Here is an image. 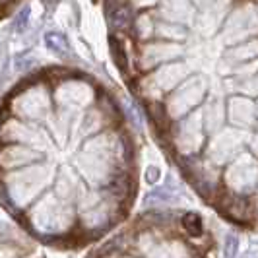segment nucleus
I'll return each mask as SVG.
<instances>
[{
  "mask_svg": "<svg viewBox=\"0 0 258 258\" xmlns=\"http://www.w3.org/2000/svg\"><path fill=\"white\" fill-rule=\"evenodd\" d=\"M254 4H256V8H258V0H254Z\"/></svg>",
  "mask_w": 258,
  "mask_h": 258,
  "instance_id": "39448f33",
  "label": "nucleus"
},
{
  "mask_svg": "<svg viewBox=\"0 0 258 258\" xmlns=\"http://www.w3.org/2000/svg\"><path fill=\"white\" fill-rule=\"evenodd\" d=\"M122 35H118V33H111V54H113V58H115V64L118 66V70L124 74V78L128 76V68H130V58H128V52H126V47H124V43H122Z\"/></svg>",
  "mask_w": 258,
  "mask_h": 258,
  "instance_id": "f03ea898",
  "label": "nucleus"
},
{
  "mask_svg": "<svg viewBox=\"0 0 258 258\" xmlns=\"http://www.w3.org/2000/svg\"><path fill=\"white\" fill-rule=\"evenodd\" d=\"M27 16H29V10L26 8V10L22 12V16L18 18V29H22V27H24V24L27 22Z\"/></svg>",
  "mask_w": 258,
  "mask_h": 258,
  "instance_id": "20e7f679",
  "label": "nucleus"
},
{
  "mask_svg": "<svg viewBox=\"0 0 258 258\" xmlns=\"http://www.w3.org/2000/svg\"><path fill=\"white\" fill-rule=\"evenodd\" d=\"M181 225H182V231L186 233L188 237H200L204 235V221L198 214L194 212H186L184 216L181 218Z\"/></svg>",
  "mask_w": 258,
  "mask_h": 258,
  "instance_id": "7ed1b4c3",
  "label": "nucleus"
},
{
  "mask_svg": "<svg viewBox=\"0 0 258 258\" xmlns=\"http://www.w3.org/2000/svg\"><path fill=\"white\" fill-rule=\"evenodd\" d=\"M103 8L107 24L111 27V33L134 37V24H136L138 14L134 12L128 0L116 2V4H103Z\"/></svg>",
  "mask_w": 258,
  "mask_h": 258,
  "instance_id": "f257e3e1",
  "label": "nucleus"
}]
</instances>
